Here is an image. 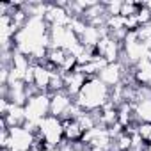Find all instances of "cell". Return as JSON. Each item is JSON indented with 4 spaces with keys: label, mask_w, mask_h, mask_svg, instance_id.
I'll list each match as a JSON object with an SVG mask.
<instances>
[{
    "label": "cell",
    "mask_w": 151,
    "mask_h": 151,
    "mask_svg": "<svg viewBox=\"0 0 151 151\" xmlns=\"http://www.w3.org/2000/svg\"><path fill=\"white\" fill-rule=\"evenodd\" d=\"M109 101H110V87H107L98 77L87 78V82L82 87L80 94L75 98V103H77L84 112L101 110Z\"/></svg>",
    "instance_id": "6da1fadb"
},
{
    "label": "cell",
    "mask_w": 151,
    "mask_h": 151,
    "mask_svg": "<svg viewBox=\"0 0 151 151\" xmlns=\"http://www.w3.org/2000/svg\"><path fill=\"white\" fill-rule=\"evenodd\" d=\"M48 149H55L64 142V128H62V119L55 116H46L39 123V130L36 133Z\"/></svg>",
    "instance_id": "7a4b0ae2"
},
{
    "label": "cell",
    "mask_w": 151,
    "mask_h": 151,
    "mask_svg": "<svg viewBox=\"0 0 151 151\" xmlns=\"http://www.w3.org/2000/svg\"><path fill=\"white\" fill-rule=\"evenodd\" d=\"M50 101H52L50 93H37V94L30 96L25 103L27 123H32L39 128V123L46 116H50Z\"/></svg>",
    "instance_id": "3957f363"
},
{
    "label": "cell",
    "mask_w": 151,
    "mask_h": 151,
    "mask_svg": "<svg viewBox=\"0 0 151 151\" xmlns=\"http://www.w3.org/2000/svg\"><path fill=\"white\" fill-rule=\"evenodd\" d=\"M112 140H114V139L110 137L109 128L98 124L96 128L86 132V133H84V139H82L80 142H82L86 147H89V149H105V151H109L110 146H112Z\"/></svg>",
    "instance_id": "277c9868"
},
{
    "label": "cell",
    "mask_w": 151,
    "mask_h": 151,
    "mask_svg": "<svg viewBox=\"0 0 151 151\" xmlns=\"http://www.w3.org/2000/svg\"><path fill=\"white\" fill-rule=\"evenodd\" d=\"M9 135H11V149L9 151H32L37 135L30 130H27L25 126H16V128H9Z\"/></svg>",
    "instance_id": "5b68a950"
},
{
    "label": "cell",
    "mask_w": 151,
    "mask_h": 151,
    "mask_svg": "<svg viewBox=\"0 0 151 151\" xmlns=\"http://www.w3.org/2000/svg\"><path fill=\"white\" fill-rule=\"evenodd\" d=\"M96 53H98L100 57H103L109 64L119 62V57L123 55V43L112 39L110 36H105V37H101V41L98 43Z\"/></svg>",
    "instance_id": "8992f818"
},
{
    "label": "cell",
    "mask_w": 151,
    "mask_h": 151,
    "mask_svg": "<svg viewBox=\"0 0 151 151\" xmlns=\"http://www.w3.org/2000/svg\"><path fill=\"white\" fill-rule=\"evenodd\" d=\"M124 75H126V66L119 60V62H112V64H107L105 69L98 75V78L107 86V87H116L123 82L124 78Z\"/></svg>",
    "instance_id": "52a82bcc"
},
{
    "label": "cell",
    "mask_w": 151,
    "mask_h": 151,
    "mask_svg": "<svg viewBox=\"0 0 151 151\" xmlns=\"http://www.w3.org/2000/svg\"><path fill=\"white\" fill-rule=\"evenodd\" d=\"M50 96H52L50 114L55 116V117H59V119H66L68 114H69V109L75 103V100L66 91H60V93H55V94H50Z\"/></svg>",
    "instance_id": "ba28073f"
},
{
    "label": "cell",
    "mask_w": 151,
    "mask_h": 151,
    "mask_svg": "<svg viewBox=\"0 0 151 151\" xmlns=\"http://www.w3.org/2000/svg\"><path fill=\"white\" fill-rule=\"evenodd\" d=\"M62 75H64V73H62ZM87 78H89V77H87L86 73L80 71V68H77L75 71H71V73H66V75H64V91L75 100V98L80 94L82 87L86 86Z\"/></svg>",
    "instance_id": "9c48e42d"
},
{
    "label": "cell",
    "mask_w": 151,
    "mask_h": 151,
    "mask_svg": "<svg viewBox=\"0 0 151 151\" xmlns=\"http://www.w3.org/2000/svg\"><path fill=\"white\" fill-rule=\"evenodd\" d=\"M52 82V69L45 64H34V87L39 93H48Z\"/></svg>",
    "instance_id": "30bf717a"
},
{
    "label": "cell",
    "mask_w": 151,
    "mask_h": 151,
    "mask_svg": "<svg viewBox=\"0 0 151 151\" xmlns=\"http://www.w3.org/2000/svg\"><path fill=\"white\" fill-rule=\"evenodd\" d=\"M2 121L6 123L7 128H16V126H23L27 123V116H25V107L22 105H13L9 107L7 114L2 117Z\"/></svg>",
    "instance_id": "8fae6325"
},
{
    "label": "cell",
    "mask_w": 151,
    "mask_h": 151,
    "mask_svg": "<svg viewBox=\"0 0 151 151\" xmlns=\"http://www.w3.org/2000/svg\"><path fill=\"white\" fill-rule=\"evenodd\" d=\"M133 80L137 86H151V57L142 59L133 68Z\"/></svg>",
    "instance_id": "7c38bea8"
},
{
    "label": "cell",
    "mask_w": 151,
    "mask_h": 151,
    "mask_svg": "<svg viewBox=\"0 0 151 151\" xmlns=\"http://www.w3.org/2000/svg\"><path fill=\"white\" fill-rule=\"evenodd\" d=\"M62 128H64V140L68 142H80L84 139V130L77 119H62Z\"/></svg>",
    "instance_id": "4fadbf2b"
},
{
    "label": "cell",
    "mask_w": 151,
    "mask_h": 151,
    "mask_svg": "<svg viewBox=\"0 0 151 151\" xmlns=\"http://www.w3.org/2000/svg\"><path fill=\"white\" fill-rule=\"evenodd\" d=\"M133 112L139 123H151V100H140L133 103Z\"/></svg>",
    "instance_id": "5bb4252c"
},
{
    "label": "cell",
    "mask_w": 151,
    "mask_h": 151,
    "mask_svg": "<svg viewBox=\"0 0 151 151\" xmlns=\"http://www.w3.org/2000/svg\"><path fill=\"white\" fill-rule=\"evenodd\" d=\"M137 133L142 137L144 142H149V139H151V123H139Z\"/></svg>",
    "instance_id": "9a60e30c"
},
{
    "label": "cell",
    "mask_w": 151,
    "mask_h": 151,
    "mask_svg": "<svg viewBox=\"0 0 151 151\" xmlns=\"http://www.w3.org/2000/svg\"><path fill=\"white\" fill-rule=\"evenodd\" d=\"M75 151H91L89 147H86L82 142H75Z\"/></svg>",
    "instance_id": "2e32d148"
},
{
    "label": "cell",
    "mask_w": 151,
    "mask_h": 151,
    "mask_svg": "<svg viewBox=\"0 0 151 151\" xmlns=\"http://www.w3.org/2000/svg\"><path fill=\"white\" fill-rule=\"evenodd\" d=\"M91 151H105V149H91Z\"/></svg>",
    "instance_id": "e0dca14e"
}]
</instances>
